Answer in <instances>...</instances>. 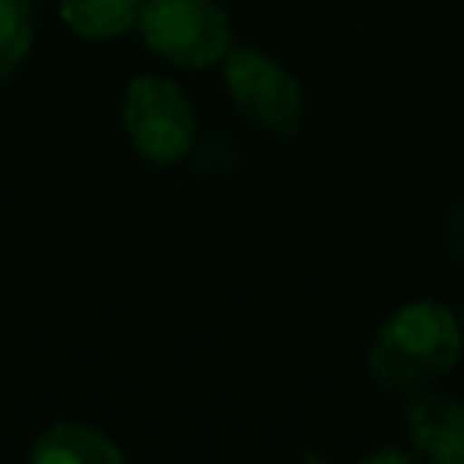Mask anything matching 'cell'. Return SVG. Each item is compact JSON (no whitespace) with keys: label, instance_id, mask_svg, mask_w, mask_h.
<instances>
[{"label":"cell","instance_id":"277c9868","mask_svg":"<svg viewBox=\"0 0 464 464\" xmlns=\"http://www.w3.org/2000/svg\"><path fill=\"white\" fill-rule=\"evenodd\" d=\"M228 98L265 130L272 134H297L304 123V91L290 69L254 47H228L218 62Z\"/></svg>","mask_w":464,"mask_h":464},{"label":"cell","instance_id":"7a4b0ae2","mask_svg":"<svg viewBox=\"0 0 464 464\" xmlns=\"http://www.w3.org/2000/svg\"><path fill=\"white\" fill-rule=\"evenodd\" d=\"M138 36L181 69H207L232 47V18L214 0H141Z\"/></svg>","mask_w":464,"mask_h":464},{"label":"cell","instance_id":"5b68a950","mask_svg":"<svg viewBox=\"0 0 464 464\" xmlns=\"http://www.w3.org/2000/svg\"><path fill=\"white\" fill-rule=\"evenodd\" d=\"M402 431L417 457L431 464H464V399L413 388L402 406Z\"/></svg>","mask_w":464,"mask_h":464},{"label":"cell","instance_id":"52a82bcc","mask_svg":"<svg viewBox=\"0 0 464 464\" xmlns=\"http://www.w3.org/2000/svg\"><path fill=\"white\" fill-rule=\"evenodd\" d=\"M141 0H62V22L83 40H112L138 25Z\"/></svg>","mask_w":464,"mask_h":464},{"label":"cell","instance_id":"ba28073f","mask_svg":"<svg viewBox=\"0 0 464 464\" xmlns=\"http://www.w3.org/2000/svg\"><path fill=\"white\" fill-rule=\"evenodd\" d=\"M33 47V11L29 0H0V80L11 76Z\"/></svg>","mask_w":464,"mask_h":464},{"label":"cell","instance_id":"8fae6325","mask_svg":"<svg viewBox=\"0 0 464 464\" xmlns=\"http://www.w3.org/2000/svg\"><path fill=\"white\" fill-rule=\"evenodd\" d=\"M460 326H464V312H460Z\"/></svg>","mask_w":464,"mask_h":464},{"label":"cell","instance_id":"30bf717a","mask_svg":"<svg viewBox=\"0 0 464 464\" xmlns=\"http://www.w3.org/2000/svg\"><path fill=\"white\" fill-rule=\"evenodd\" d=\"M413 457H417V453H406V450H388V446H384V450H377V453H366L362 460H366V464H377V460H395V464H410Z\"/></svg>","mask_w":464,"mask_h":464},{"label":"cell","instance_id":"6da1fadb","mask_svg":"<svg viewBox=\"0 0 464 464\" xmlns=\"http://www.w3.org/2000/svg\"><path fill=\"white\" fill-rule=\"evenodd\" d=\"M464 352V326L442 301H406L373 334L366 366L381 388L413 392L446 377Z\"/></svg>","mask_w":464,"mask_h":464},{"label":"cell","instance_id":"3957f363","mask_svg":"<svg viewBox=\"0 0 464 464\" xmlns=\"http://www.w3.org/2000/svg\"><path fill=\"white\" fill-rule=\"evenodd\" d=\"M123 127L130 145L152 163H178L196 145V112L185 91L156 72L134 76L123 91Z\"/></svg>","mask_w":464,"mask_h":464},{"label":"cell","instance_id":"9c48e42d","mask_svg":"<svg viewBox=\"0 0 464 464\" xmlns=\"http://www.w3.org/2000/svg\"><path fill=\"white\" fill-rule=\"evenodd\" d=\"M446 243H450L453 257H457L460 268H464V207H457V210L446 218Z\"/></svg>","mask_w":464,"mask_h":464},{"label":"cell","instance_id":"8992f818","mask_svg":"<svg viewBox=\"0 0 464 464\" xmlns=\"http://www.w3.org/2000/svg\"><path fill=\"white\" fill-rule=\"evenodd\" d=\"M29 460L36 464H120L123 450L94 424L58 420L33 442Z\"/></svg>","mask_w":464,"mask_h":464}]
</instances>
